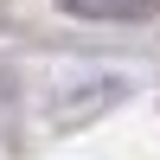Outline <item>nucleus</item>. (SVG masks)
<instances>
[{"instance_id":"f257e3e1","label":"nucleus","mask_w":160,"mask_h":160,"mask_svg":"<svg viewBox=\"0 0 160 160\" xmlns=\"http://www.w3.org/2000/svg\"><path fill=\"white\" fill-rule=\"evenodd\" d=\"M71 19H148L160 0H58Z\"/></svg>"}]
</instances>
